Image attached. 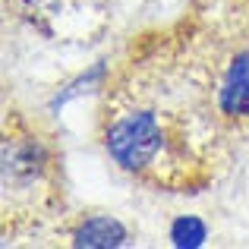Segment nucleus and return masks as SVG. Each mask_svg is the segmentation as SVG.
I'll return each instance as SVG.
<instances>
[{
	"instance_id": "423d86ee",
	"label": "nucleus",
	"mask_w": 249,
	"mask_h": 249,
	"mask_svg": "<svg viewBox=\"0 0 249 249\" xmlns=\"http://www.w3.org/2000/svg\"><path fill=\"white\" fill-rule=\"evenodd\" d=\"M212 237V227L199 214H177L167 227V243L174 249H202Z\"/></svg>"
},
{
	"instance_id": "f03ea898",
	"label": "nucleus",
	"mask_w": 249,
	"mask_h": 249,
	"mask_svg": "<svg viewBox=\"0 0 249 249\" xmlns=\"http://www.w3.org/2000/svg\"><path fill=\"white\" fill-rule=\"evenodd\" d=\"M51 152L38 136H6L3 139V186H32L48 174Z\"/></svg>"
},
{
	"instance_id": "7ed1b4c3",
	"label": "nucleus",
	"mask_w": 249,
	"mask_h": 249,
	"mask_svg": "<svg viewBox=\"0 0 249 249\" xmlns=\"http://www.w3.org/2000/svg\"><path fill=\"white\" fill-rule=\"evenodd\" d=\"M214 107L224 120H249V51H237L224 63Z\"/></svg>"
},
{
	"instance_id": "39448f33",
	"label": "nucleus",
	"mask_w": 249,
	"mask_h": 249,
	"mask_svg": "<svg viewBox=\"0 0 249 249\" xmlns=\"http://www.w3.org/2000/svg\"><path fill=\"white\" fill-rule=\"evenodd\" d=\"M107 76H110V63L107 60H95L89 70H82L79 76H73L70 82H63L60 89L54 91V98L48 101V110L51 114H60L67 104L79 101V98H85V95H95V91L107 82Z\"/></svg>"
},
{
	"instance_id": "20e7f679",
	"label": "nucleus",
	"mask_w": 249,
	"mask_h": 249,
	"mask_svg": "<svg viewBox=\"0 0 249 249\" xmlns=\"http://www.w3.org/2000/svg\"><path fill=\"white\" fill-rule=\"evenodd\" d=\"M133 243L129 227L114 214H85L79 224L70 231L73 249H123Z\"/></svg>"
},
{
	"instance_id": "f257e3e1",
	"label": "nucleus",
	"mask_w": 249,
	"mask_h": 249,
	"mask_svg": "<svg viewBox=\"0 0 249 249\" xmlns=\"http://www.w3.org/2000/svg\"><path fill=\"white\" fill-rule=\"evenodd\" d=\"M104 155L123 174H145L167 148V133L152 107H129L107 120L101 133Z\"/></svg>"
}]
</instances>
